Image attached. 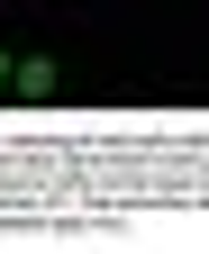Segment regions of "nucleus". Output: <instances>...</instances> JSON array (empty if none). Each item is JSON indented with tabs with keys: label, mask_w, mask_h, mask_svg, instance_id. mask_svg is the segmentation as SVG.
<instances>
[{
	"label": "nucleus",
	"mask_w": 209,
	"mask_h": 254,
	"mask_svg": "<svg viewBox=\"0 0 209 254\" xmlns=\"http://www.w3.org/2000/svg\"><path fill=\"white\" fill-rule=\"evenodd\" d=\"M55 55H18V82H9V100H55Z\"/></svg>",
	"instance_id": "nucleus-1"
},
{
	"label": "nucleus",
	"mask_w": 209,
	"mask_h": 254,
	"mask_svg": "<svg viewBox=\"0 0 209 254\" xmlns=\"http://www.w3.org/2000/svg\"><path fill=\"white\" fill-rule=\"evenodd\" d=\"M9 82H18V55H0V91H9Z\"/></svg>",
	"instance_id": "nucleus-2"
}]
</instances>
